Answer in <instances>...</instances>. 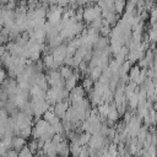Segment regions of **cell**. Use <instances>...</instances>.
Wrapping results in <instances>:
<instances>
[{
    "instance_id": "ba28073f",
    "label": "cell",
    "mask_w": 157,
    "mask_h": 157,
    "mask_svg": "<svg viewBox=\"0 0 157 157\" xmlns=\"http://www.w3.org/2000/svg\"><path fill=\"white\" fill-rule=\"evenodd\" d=\"M9 0H0V4H6Z\"/></svg>"
},
{
    "instance_id": "6da1fadb",
    "label": "cell",
    "mask_w": 157,
    "mask_h": 157,
    "mask_svg": "<svg viewBox=\"0 0 157 157\" xmlns=\"http://www.w3.org/2000/svg\"><path fill=\"white\" fill-rule=\"evenodd\" d=\"M85 98V90L81 86H75L71 91H69V102L75 103Z\"/></svg>"
},
{
    "instance_id": "7a4b0ae2",
    "label": "cell",
    "mask_w": 157,
    "mask_h": 157,
    "mask_svg": "<svg viewBox=\"0 0 157 157\" xmlns=\"http://www.w3.org/2000/svg\"><path fill=\"white\" fill-rule=\"evenodd\" d=\"M26 144H27V142H26V139H23V137H21V136H18V135H16V136H13V137H12L11 148L18 152L21 148H23V147L26 146Z\"/></svg>"
},
{
    "instance_id": "3957f363",
    "label": "cell",
    "mask_w": 157,
    "mask_h": 157,
    "mask_svg": "<svg viewBox=\"0 0 157 157\" xmlns=\"http://www.w3.org/2000/svg\"><path fill=\"white\" fill-rule=\"evenodd\" d=\"M43 66L47 67V69H55L54 66V58L52 54H45L43 56V61H42Z\"/></svg>"
},
{
    "instance_id": "277c9868",
    "label": "cell",
    "mask_w": 157,
    "mask_h": 157,
    "mask_svg": "<svg viewBox=\"0 0 157 157\" xmlns=\"http://www.w3.org/2000/svg\"><path fill=\"white\" fill-rule=\"evenodd\" d=\"M59 72H60L61 77L65 80V78H67L69 76H71L74 71H72V69H71L70 66H66V65H65V66H61V69H60V71H59Z\"/></svg>"
},
{
    "instance_id": "8992f818",
    "label": "cell",
    "mask_w": 157,
    "mask_h": 157,
    "mask_svg": "<svg viewBox=\"0 0 157 157\" xmlns=\"http://www.w3.org/2000/svg\"><path fill=\"white\" fill-rule=\"evenodd\" d=\"M17 156H18V152L15 151V150H12V148H10L7 151V153H6V157H17Z\"/></svg>"
},
{
    "instance_id": "52a82bcc",
    "label": "cell",
    "mask_w": 157,
    "mask_h": 157,
    "mask_svg": "<svg viewBox=\"0 0 157 157\" xmlns=\"http://www.w3.org/2000/svg\"><path fill=\"white\" fill-rule=\"evenodd\" d=\"M6 80V72L0 67V83H2Z\"/></svg>"
},
{
    "instance_id": "5b68a950",
    "label": "cell",
    "mask_w": 157,
    "mask_h": 157,
    "mask_svg": "<svg viewBox=\"0 0 157 157\" xmlns=\"http://www.w3.org/2000/svg\"><path fill=\"white\" fill-rule=\"evenodd\" d=\"M85 91H91L92 90V87H93V80L91 78V77H86L85 80H83V82H82V86H81Z\"/></svg>"
}]
</instances>
